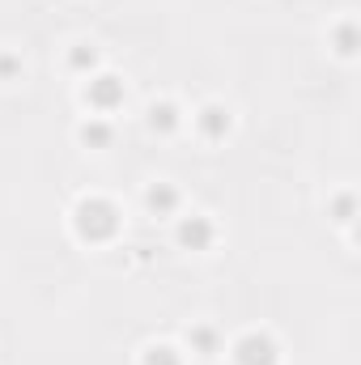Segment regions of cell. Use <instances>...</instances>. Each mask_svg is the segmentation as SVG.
I'll return each mask as SVG.
<instances>
[{"label": "cell", "instance_id": "obj_1", "mask_svg": "<svg viewBox=\"0 0 361 365\" xmlns=\"http://www.w3.org/2000/svg\"><path fill=\"white\" fill-rule=\"evenodd\" d=\"M115 225H119V217H115V208H111L106 200H86V204L77 208V230H81V238H111Z\"/></svg>", "mask_w": 361, "mask_h": 365}, {"label": "cell", "instance_id": "obj_9", "mask_svg": "<svg viewBox=\"0 0 361 365\" xmlns=\"http://www.w3.org/2000/svg\"><path fill=\"white\" fill-rule=\"evenodd\" d=\"M81 136H86V145H106V140H111V128H102V123H90Z\"/></svg>", "mask_w": 361, "mask_h": 365}, {"label": "cell", "instance_id": "obj_3", "mask_svg": "<svg viewBox=\"0 0 361 365\" xmlns=\"http://www.w3.org/2000/svg\"><path fill=\"white\" fill-rule=\"evenodd\" d=\"M86 98H90L93 106H102V110H106V106H115V102L123 98V86H119L115 77H93L90 86H86Z\"/></svg>", "mask_w": 361, "mask_h": 365}, {"label": "cell", "instance_id": "obj_8", "mask_svg": "<svg viewBox=\"0 0 361 365\" xmlns=\"http://www.w3.org/2000/svg\"><path fill=\"white\" fill-rule=\"evenodd\" d=\"M141 365H179V357H175V349H166V344H162V349H149Z\"/></svg>", "mask_w": 361, "mask_h": 365}, {"label": "cell", "instance_id": "obj_10", "mask_svg": "<svg viewBox=\"0 0 361 365\" xmlns=\"http://www.w3.org/2000/svg\"><path fill=\"white\" fill-rule=\"evenodd\" d=\"M191 340H195V344H200V349H204V357H208V353H213V331H208V327H200V331H195V336H191Z\"/></svg>", "mask_w": 361, "mask_h": 365}, {"label": "cell", "instance_id": "obj_4", "mask_svg": "<svg viewBox=\"0 0 361 365\" xmlns=\"http://www.w3.org/2000/svg\"><path fill=\"white\" fill-rule=\"evenodd\" d=\"M179 242H183V247H191V251H204V247L213 242V225H208L204 217L183 221V225H179Z\"/></svg>", "mask_w": 361, "mask_h": 365}, {"label": "cell", "instance_id": "obj_5", "mask_svg": "<svg viewBox=\"0 0 361 365\" xmlns=\"http://www.w3.org/2000/svg\"><path fill=\"white\" fill-rule=\"evenodd\" d=\"M200 128H204V136H221V132L230 128V115H225L221 106H208V110L200 115Z\"/></svg>", "mask_w": 361, "mask_h": 365}, {"label": "cell", "instance_id": "obj_2", "mask_svg": "<svg viewBox=\"0 0 361 365\" xmlns=\"http://www.w3.org/2000/svg\"><path fill=\"white\" fill-rule=\"evenodd\" d=\"M234 361L238 365H276V349H272L268 336H247V340H238Z\"/></svg>", "mask_w": 361, "mask_h": 365}, {"label": "cell", "instance_id": "obj_7", "mask_svg": "<svg viewBox=\"0 0 361 365\" xmlns=\"http://www.w3.org/2000/svg\"><path fill=\"white\" fill-rule=\"evenodd\" d=\"M179 204V195H175V187H166V182H158L153 191H149V208H158V212H171Z\"/></svg>", "mask_w": 361, "mask_h": 365}, {"label": "cell", "instance_id": "obj_6", "mask_svg": "<svg viewBox=\"0 0 361 365\" xmlns=\"http://www.w3.org/2000/svg\"><path fill=\"white\" fill-rule=\"evenodd\" d=\"M175 123H179V110H175L171 102H162V106H153V110H149V128H162V132H171Z\"/></svg>", "mask_w": 361, "mask_h": 365}]
</instances>
